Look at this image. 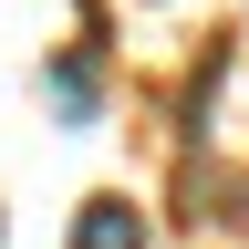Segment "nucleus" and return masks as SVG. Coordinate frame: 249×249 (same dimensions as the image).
<instances>
[{
    "label": "nucleus",
    "mask_w": 249,
    "mask_h": 249,
    "mask_svg": "<svg viewBox=\"0 0 249 249\" xmlns=\"http://www.w3.org/2000/svg\"><path fill=\"white\" fill-rule=\"evenodd\" d=\"M73 249H145V218L124 197H83L73 208Z\"/></svg>",
    "instance_id": "f257e3e1"
},
{
    "label": "nucleus",
    "mask_w": 249,
    "mask_h": 249,
    "mask_svg": "<svg viewBox=\"0 0 249 249\" xmlns=\"http://www.w3.org/2000/svg\"><path fill=\"white\" fill-rule=\"evenodd\" d=\"M42 93L62 104V124H93V52H62L52 73H42Z\"/></svg>",
    "instance_id": "f03ea898"
}]
</instances>
